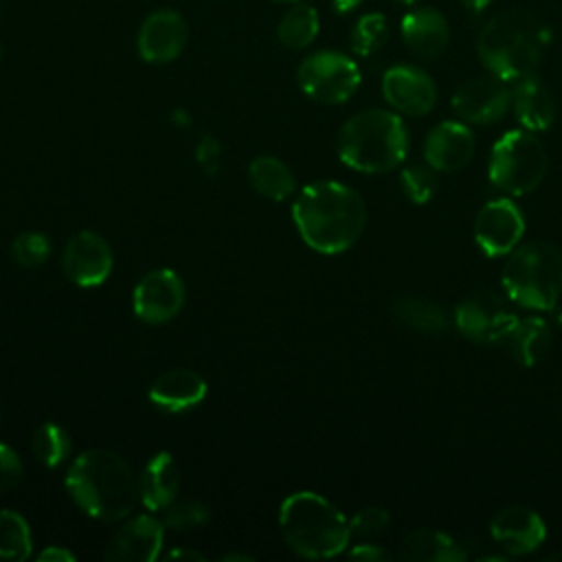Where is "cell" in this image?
<instances>
[{"label": "cell", "mask_w": 562, "mask_h": 562, "mask_svg": "<svg viewBox=\"0 0 562 562\" xmlns=\"http://www.w3.org/2000/svg\"><path fill=\"white\" fill-rule=\"evenodd\" d=\"M206 380L193 369H169L160 373L147 391L149 402L162 413H184L206 397Z\"/></svg>", "instance_id": "19"}, {"label": "cell", "mask_w": 562, "mask_h": 562, "mask_svg": "<svg viewBox=\"0 0 562 562\" xmlns=\"http://www.w3.org/2000/svg\"><path fill=\"white\" fill-rule=\"evenodd\" d=\"M516 321L505 296L494 290H479L465 296L454 310L457 329L476 342L501 345Z\"/></svg>", "instance_id": "9"}, {"label": "cell", "mask_w": 562, "mask_h": 562, "mask_svg": "<svg viewBox=\"0 0 562 562\" xmlns=\"http://www.w3.org/2000/svg\"><path fill=\"white\" fill-rule=\"evenodd\" d=\"M406 48L419 59H437L450 42L446 18L432 7L411 9L400 22Z\"/></svg>", "instance_id": "20"}, {"label": "cell", "mask_w": 562, "mask_h": 562, "mask_svg": "<svg viewBox=\"0 0 562 562\" xmlns=\"http://www.w3.org/2000/svg\"><path fill=\"white\" fill-rule=\"evenodd\" d=\"M292 220L312 250L338 255L360 239L367 226V204L356 189L334 180H318L296 193Z\"/></svg>", "instance_id": "1"}, {"label": "cell", "mask_w": 562, "mask_h": 562, "mask_svg": "<svg viewBox=\"0 0 562 562\" xmlns=\"http://www.w3.org/2000/svg\"><path fill=\"white\" fill-rule=\"evenodd\" d=\"M549 29L533 13L507 9L492 15L479 33L481 64L505 81L533 75L549 46Z\"/></svg>", "instance_id": "3"}, {"label": "cell", "mask_w": 562, "mask_h": 562, "mask_svg": "<svg viewBox=\"0 0 562 562\" xmlns=\"http://www.w3.org/2000/svg\"><path fill=\"white\" fill-rule=\"evenodd\" d=\"M184 299L187 290L178 272L169 268H156L138 279L132 292V307L138 321L147 325H162L180 314Z\"/></svg>", "instance_id": "10"}, {"label": "cell", "mask_w": 562, "mask_h": 562, "mask_svg": "<svg viewBox=\"0 0 562 562\" xmlns=\"http://www.w3.org/2000/svg\"><path fill=\"white\" fill-rule=\"evenodd\" d=\"M0 59H2V48H0Z\"/></svg>", "instance_id": "46"}, {"label": "cell", "mask_w": 562, "mask_h": 562, "mask_svg": "<svg viewBox=\"0 0 562 562\" xmlns=\"http://www.w3.org/2000/svg\"><path fill=\"white\" fill-rule=\"evenodd\" d=\"M389 40V22L382 13L371 11L358 18L351 31V48L360 57H369L378 53Z\"/></svg>", "instance_id": "30"}, {"label": "cell", "mask_w": 562, "mask_h": 562, "mask_svg": "<svg viewBox=\"0 0 562 562\" xmlns=\"http://www.w3.org/2000/svg\"><path fill=\"white\" fill-rule=\"evenodd\" d=\"M391 314L404 327L424 334H441L450 325V312L441 303L417 294L395 296L391 303Z\"/></svg>", "instance_id": "25"}, {"label": "cell", "mask_w": 562, "mask_h": 562, "mask_svg": "<svg viewBox=\"0 0 562 562\" xmlns=\"http://www.w3.org/2000/svg\"><path fill=\"white\" fill-rule=\"evenodd\" d=\"M490 180L509 195H527L547 173V149L531 130L505 132L492 147Z\"/></svg>", "instance_id": "7"}, {"label": "cell", "mask_w": 562, "mask_h": 562, "mask_svg": "<svg viewBox=\"0 0 562 562\" xmlns=\"http://www.w3.org/2000/svg\"><path fill=\"white\" fill-rule=\"evenodd\" d=\"M349 558L353 560H362V562H386L391 560L393 555L380 547V544H373V542H360V544H353L347 553Z\"/></svg>", "instance_id": "37"}, {"label": "cell", "mask_w": 562, "mask_h": 562, "mask_svg": "<svg viewBox=\"0 0 562 562\" xmlns=\"http://www.w3.org/2000/svg\"><path fill=\"white\" fill-rule=\"evenodd\" d=\"M248 180L261 198L272 202L288 200L296 189L292 169L281 158L270 154H263L250 160Z\"/></svg>", "instance_id": "26"}, {"label": "cell", "mask_w": 562, "mask_h": 562, "mask_svg": "<svg viewBox=\"0 0 562 562\" xmlns=\"http://www.w3.org/2000/svg\"><path fill=\"white\" fill-rule=\"evenodd\" d=\"M165 522L151 514L127 518L105 544V560L114 562H154L162 555Z\"/></svg>", "instance_id": "15"}, {"label": "cell", "mask_w": 562, "mask_h": 562, "mask_svg": "<svg viewBox=\"0 0 562 562\" xmlns=\"http://www.w3.org/2000/svg\"><path fill=\"white\" fill-rule=\"evenodd\" d=\"M338 158L362 173H384L408 154V130L400 114L367 108L349 116L336 136Z\"/></svg>", "instance_id": "4"}, {"label": "cell", "mask_w": 562, "mask_h": 562, "mask_svg": "<svg viewBox=\"0 0 562 562\" xmlns=\"http://www.w3.org/2000/svg\"><path fill=\"white\" fill-rule=\"evenodd\" d=\"M331 4H334V9H336L338 13H349V11H353L358 4H362V0H331Z\"/></svg>", "instance_id": "41"}, {"label": "cell", "mask_w": 562, "mask_h": 562, "mask_svg": "<svg viewBox=\"0 0 562 562\" xmlns=\"http://www.w3.org/2000/svg\"><path fill=\"white\" fill-rule=\"evenodd\" d=\"M211 518V509L206 503L189 498V501H173L162 516L165 529L169 531H193L206 525Z\"/></svg>", "instance_id": "31"}, {"label": "cell", "mask_w": 562, "mask_h": 562, "mask_svg": "<svg viewBox=\"0 0 562 562\" xmlns=\"http://www.w3.org/2000/svg\"><path fill=\"white\" fill-rule=\"evenodd\" d=\"M400 558L411 562H461L465 560V549L446 531L422 527L404 536Z\"/></svg>", "instance_id": "24"}, {"label": "cell", "mask_w": 562, "mask_h": 562, "mask_svg": "<svg viewBox=\"0 0 562 562\" xmlns=\"http://www.w3.org/2000/svg\"><path fill=\"white\" fill-rule=\"evenodd\" d=\"M11 257L22 268H37L50 257V239L37 231H24L15 235L9 246Z\"/></svg>", "instance_id": "32"}, {"label": "cell", "mask_w": 562, "mask_h": 562, "mask_svg": "<svg viewBox=\"0 0 562 562\" xmlns=\"http://www.w3.org/2000/svg\"><path fill=\"white\" fill-rule=\"evenodd\" d=\"M514 83L516 86L512 90V108L518 123L531 132H542L551 127L558 108L549 86L536 72Z\"/></svg>", "instance_id": "22"}, {"label": "cell", "mask_w": 562, "mask_h": 562, "mask_svg": "<svg viewBox=\"0 0 562 562\" xmlns=\"http://www.w3.org/2000/svg\"><path fill=\"white\" fill-rule=\"evenodd\" d=\"M474 156V134L465 123L443 121L435 125L424 143V158L435 171H459Z\"/></svg>", "instance_id": "18"}, {"label": "cell", "mask_w": 562, "mask_h": 562, "mask_svg": "<svg viewBox=\"0 0 562 562\" xmlns=\"http://www.w3.org/2000/svg\"><path fill=\"white\" fill-rule=\"evenodd\" d=\"M490 533L498 547L512 555L536 551L547 538L544 520L529 507H503L490 522Z\"/></svg>", "instance_id": "17"}, {"label": "cell", "mask_w": 562, "mask_h": 562, "mask_svg": "<svg viewBox=\"0 0 562 562\" xmlns=\"http://www.w3.org/2000/svg\"><path fill=\"white\" fill-rule=\"evenodd\" d=\"M70 448H72V441L68 430L55 422H44L33 430L31 450L35 459L46 468L61 465L68 459Z\"/></svg>", "instance_id": "29"}, {"label": "cell", "mask_w": 562, "mask_h": 562, "mask_svg": "<svg viewBox=\"0 0 562 562\" xmlns=\"http://www.w3.org/2000/svg\"><path fill=\"white\" fill-rule=\"evenodd\" d=\"M222 560H226V562H235V560H244V562H252L255 558L252 555H246V553H226V555H222Z\"/></svg>", "instance_id": "43"}, {"label": "cell", "mask_w": 562, "mask_h": 562, "mask_svg": "<svg viewBox=\"0 0 562 562\" xmlns=\"http://www.w3.org/2000/svg\"><path fill=\"white\" fill-rule=\"evenodd\" d=\"M501 281L509 301L549 312L562 294V252L542 239L518 244L503 266Z\"/></svg>", "instance_id": "6"}, {"label": "cell", "mask_w": 562, "mask_h": 562, "mask_svg": "<svg viewBox=\"0 0 562 562\" xmlns=\"http://www.w3.org/2000/svg\"><path fill=\"white\" fill-rule=\"evenodd\" d=\"M437 171L428 165H408L400 173V187L404 195L415 204H426L437 191Z\"/></svg>", "instance_id": "33"}, {"label": "cell", "mask_w": 562, "mask_h": 562, "mask_svg": "<svg viewBox=\"0 0 562 562\" xmlns=\"http://www.w3.org/2000/svg\"><path fill=\"white\" fill-rule=\"evenodd\" d=\"M220 140L213 134H202L198 145H195V162L209 173L213 176L220 169Z\"/></svg>", "instance_id": "36"}, {"label": "cell", "mask_w": 562, "mask_h": 562, "mask_svg": "<svg viewBox=\"0 0 562 562\" xmlns=\"http://www.w3.org/2000/svg\"><path fill=\"white\" fill-rule=\"evenodd\" d=\"M0 15H2V7H0Z\"/></svg>", "instance_id": "47"}, {"label": "cell", "mask_w": 562, "mask_h": 562, "mask_svg": "<svg viewBox=\"0 0 562 562\" xmlns=\"http://www.w3.org/2000/svg\"><path fill=\"white\" fill-rule=\"evenodd\" d=\"M114 266V252L108 239L94 231L75 233L61 250V272L72 285L97 288Z\"/></svg>", "instance_id": "11"}, {"label": "cell", "mask_w": 562, "mask_h": 562, "mask_svg": "<svg viewBox=\"0 0 562 562\" xmlns=\"http://www.w3.org/2000/svg\"><path fill=\"white\" fill-rule=\"evenodd\" d=\"M512 105L507 81L487 72L463 81L452 94V110L468 123L487 125L501 121Z\"/></svg>", "instance_id": "12"}, {"label": "cell", "mask_w": 562, "mask_h": 562, "mask_svg": "<svg viewBox=\"0 0 562 562\" xmlns=\"http://www.w3.org/2000/svg\"><path fill=\"white\" fill-rule=\"evenodd\" d=\"M551 327L540 316H525L518 318L509 334L503 338V347L512 353V358L522 367L538 364L547 351L551 349Z\"/></svg>", "instance_id": "23"}, {"label": "cell", "mask_w": 562, "mask_h": 562, "mask_svg": "<svg viewBox=\"0 0 562 562\" xmlns=\"http://www.w3.org/2000/svg\"><path fill=\"white\" fill-rule=\"evenodd\" d=\"M160 558H162V560H191V562H202V560H204V555H202L200 551H195V549H182V547H176V549H171V551H165Z\"/></svg>", "instance_id": "39"}, {"label": "cell", "mask_w": 562, "mask_h": 562, "mask_svg": "<svg viewBox=\"0 0 562 562\" xmlns=\"http://www.w3.org/2000/svg\"><path fill=\"white\" fill-rule=\"evenodd\" d=\"M72 503L90 518L114 522L127 518L138 498V474L114 450H83L68 468L64 479Z\"/></svg>", "instance_id": "2"}, {"label": "cell", "mask_w": 562, "mask_h": 562, "mask_svg": "<svg viewBox=\"0 0 562 562\" xmlns=\"http://www.w3.org/2000/svg\"><path fill=\"white\" fill-rule=\"evenodd\" d=\"M285 544L301 558L323 560L342 553L351 540L345 514L316 492H294L279 507Z\"/></svg>", "instance_id": "5"}, {"label": "cell", "mask_w": 562, "mask_h": 562, "mask_svg": "<svg viewBox=\"0 0 562 562\" xmlns=\"http://www.w3.org/2000/svg\"><path fill=\"white\" fill-rule=\"evenodd\" d=\"M461 2H463V7H468L470 11L479 13V11H483L492 0H461Z\"/></svg>", "instance_id": "42"}, {"label": "cell", "mask_w": 562, "mask_h": 562, "mask_svg": "<svg viewBox=\"0 0 562 562\" xmlns=\"http://www.w3.org/2000/svg\"><path fill=\"white\" fill-rule=\"evenodd\" d=\"M33 553V536L26 518L15 509H0V560L22 562Z\"/></svg>", "instance_id": "28"}, {"label": "cell", "mask_w": 562, "mask_h": 562, "mask_svg": "<svg viewBox=\"0 0 562 562\" xmlns=\"http://www.w3.org/2000/svg\"><path fill=\"white\" fill-rule=\"evenodd\" d=\"M549 560H562V553H553V555H549Z\"/></svg>", "instance_id": "45"}, {"label": "cell", "mask_w": 562, "mask_h": 562, "mask_svg": "<svg viewBox=\"0 0 562 562\" xmlns=\"http://www.w3.org/2000/svg\"><path fill=\"white\" fill-rule=\"evenodd\" d=\"M169 119H171V123L178 125V127H189V125H191V116H189V112H184L182 108L173 110V112L169 114Z\"/></svg>", "instance_id": "40"}, {"label": "cell", "mask_w": 562, "mask_h": 562, "mask_svg": "<svg viewBox=\"0 0 562 562\" xmlns=\"http://www.w3.org/2000/svg\"><path fill=\"white\" fill-rule=\"evenodd\" d=\"M37 560L40 562H72L75 555L68 549H64V547L50 544V547H46V549H42L37 553Z\"/></svg>", "instance_id": "38"}, {"label": "cell", "mask_w": 562, "mask_h": 562, "mask_svg": "<svg viewBox=\"0 0 562 562\" xmlns=\"http://www.w3.org/2000/svg\"><path fill=\"white\" fill-rule=\"evenodd\" d=\"M321 29L318 11L310 4H296L283 13L277 26V37L285 48H305L310 46Z\"/></svg>", "instance_id": "27"}, {"label": "cell", "mask_w": 562, "mask_h": 562, "mask_svg": "<svg viewBox=\"0 0 562 562\" xmlns=\"http://www.w3.org/2000/svg\"><path fill=\"white\" fill-rule=\"evenodd\" d=\"M391 525V516L384 507H362L351 520H349V529L351 536L358 538H373L380 536L389 529Z\"/></svg>", "instance_id": "34"}, {"label": "cell", "mask_w": 562, "mask_h": 562, "mask_svg": "<svg viewBox=\"0 0 562 562\" xmlns=\"http://www.w3.org/2000/svg\"><path fill=\"white\" fill-rule=\"evenodd\" d=\"M525 235V217L509 198H496L481 206L474 220V239L487 257L509 255Z\"/></svg>", "instance_id": "13"}, {"label": "cell", "mask_w": 562, "mask_h": 562, "mask_svg": "<svg viewBox=\"0 0 562 562\" xmlns=\"http://www.w3.org/2000/svg\"><path fill=\"white\" fill-rule=\"evenodd\" d=\"M382 94L395 112L406 116H424L437 103L432 77L411 64H395L382 75Z\"/></svg>", "instance_id": "14"}, {"label": "cell", "mask_w": 562, "mask_h": 562, "mask_svg": "<svg viewBox=\"0 0 562 562\" xmlns=\"http://www.w3.org/2000/svg\"><path fill=\"white\" fill-rule=\"evenodd\" d=\"M22 474H24V468H22L20 454L11 446L0 443V494L18 487L22 481Z\"/></svg>", "instance_id": "35"}, {"label": "cell", "mask_w": 562, "mask_h": 562, "mask_svg": "<svg viewBox=\"0 0 562 562\" xmlns=\"http://www.w3.org/2000/svg\"><path fill=\"white\" fill-rule=\"evenodd\" d=\"M395 2H400V4H404V7H415L419 0H395Z\"/></svg>", "instance_id": "44"}, {"label": "cell", "mask_w": 562, "mask_h": 562, "mask_svg": "<svg viewBox=\"0 0 562 562\" xmlns=\"http://www.w3.org/2000/svg\"><path fill=\"white\" fill-rule=\"evenodd\" d=\"M187 22L173 9H158L149 13L138 29V55L149 64L173 61L187 44Z\"/></svg>", "instance_id": "16"}, {"label": "cell", "mask_w": 562, "mask_h": 562, "mask_svg": "<svg viewBox=\"0 0 562 562\" xmlns=\"http://www.w3.org/2000/svg\"><path fill=\"white\" fill-rule=\"evenodd\" d=\"M281 2H283V0H281Z\"/></svg>", "instance_id": "48"}, {"label": "cell", "mask_w": 562, "mask_h": 562, "mask_svg": "<svg viewBox=\"0 0 562 562\" xmlns=\"http://www.w3.org/2000/svg\"><path fill=\"white\" fill-rule=\"evenodd\" d=\"M296 81L303 94L312 101L338 105L356 94L362 75L349 55L338 50H316L299 64Z\"/></svg>", "instance_id": "8"}, {"label": "cell", "mask_w": 562, "mask_h": 562, "mask_svg": "<svg viewBox=\"0 0 562 562\" xmlns=\"http://www.w3.org/2000/svg\"><path fill=\"white\" fill-rule=\"evenodd\" d=\"M180 492V470L169 452H156L138 474V498L149 512H165Z\"/></svg>", "instance_id": "21"}]
</instances>
